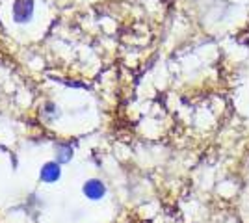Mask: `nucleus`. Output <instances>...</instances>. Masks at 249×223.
<instances>
[{
	"mask_svg": "<svg viewBox=\"0 0 249 223\" xmlns=\"http://www.w3.org/2000/svg\"><path fill=\"white\" fill-rule=\"evenodd\" d=\"M34 15V2L32 0H17L13 8V17L17 22H26Z\"/></svg>",
	"mask_w": 249,
	"mask_h": 223,
	"instance_id": "1",
	"label": "nucleus"
},
{
	"mask_svg": "<svg viewBox=\"0 0 249 223\" xmlns=\"http://www.w3.org/2000/svg\"><path fill=\"white\" fill-rule=\"evenodd\" d=\"M84 193H86L88 199L99 201V199H103L104 195H106V186L99 179H91V181H88L84 184Z\"/></svg>",
	"mask_w": 249,
	"mask_h": 223,
	"instance_id": "2",
	"label": "nucleus"
},
{
	"mask_svg": "<svg viewBox=\"0 0 249 223\" xmlns=\"http://www.w3.org/2000/svg\"><path fill=\"white\" fill-rule=\"evenodd\" d=\"M41 179L45 182H56L60 179V166H58L56 162L45 164L41 170Z\"/></svg>",
	"mask_w": 249,
	"mask_h": 223,
	"instance_id": "3",
	"label": "nucleus"
}]
</instances>
